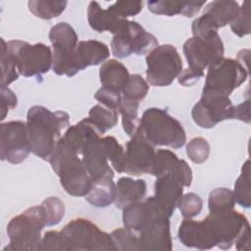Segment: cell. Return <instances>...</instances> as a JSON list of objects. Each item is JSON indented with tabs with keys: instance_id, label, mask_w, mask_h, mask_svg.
<instances>
[{
	"instance_id": "obj_20",
	"label": "cell",
	"mask_w": 251,
	"mask_h": 251,
	"mask_svg": "<svg viewBox=\"0 0 251 251\" xmlns=\"http://www.w3.org/2000/svg\"><path fill=\"white\" fill-rule=\"evenodd\" d=\"M100 138L90 142L81 154V160L92 181L114 177L113 169L100 143Z\"/></svg>"
},
{
	"instance_id": "obj_16",
	"label": "cell",
	"mask_w": 251,
	"mask_h": 251,
	"mask_svg": "<svg viewBox=\"0 0 251 251\" xmlns=\"http://www.w3.org/2000/svg\"><path fill=\"white\" fill-rule=\"evenodd\" d=\"M184 186H186L185 181L176 174L166 173L156 176L154 198L168 218L174 214L177 207Z\"/></svg>"
},
{
	"instance_id": "obj_12",
	"label": "cell",
	"mask_w": 251,
	"mask_h": 251,
	"mask_svg": "<svg viewBox=\"0 0 251 251\" xmlns=\"http://www.w3.org/2000/svg\"><path fill=\"white\" fill-rule=\"evenodd\" d=\"M247 75L248 69L237 60L223 57L208 67L203 89L229 96L235 88L246 80Z\"/></svg>"
},
{
	"instance_id": "obj_46",
	"label": "cell",
	"mask_w": 251,
	"mask_h": 251,
	"mask_svg": "<svg viewBox=\"0 0 251 251\" xmlns=\"http://www.w3.org/2000/svg\"><path fill=\"white\" fill-rule=\"evenodd\" d=\"M202 76H204V72L187 68L179 74L178 82L183 86H192Z\"/></svg>"
},
{
	"instance_id": "obj_44",
	"label": "cell",
	"mask_w": 251,
	"mask_h": 251,
	"mask_svg": "<svg viewBox=\"0 0 251 251\" xmlns=\"http://www.w3.org/2000/svg\"><path fill=\"white\" fill-rule=\"evenodd\" d=\"M94 98L101 104L112 108V109H116L118 110L120 103H121V99H122V94L121 93H117V92H113L110 91L106 88H99L96 93L94 94Z\"/></svg>"
},
{
	"instance_id": "obj_28",
	"label": "cell",
	"mask_w": 251,
	"mask_h": 251,
	"mask_svg": "<svg viewBox=\"0 0 251 251\" xmlns=\"http://www.w3.org/2000/svg\"><path fill=\"white\" fill-rule=\"evenodd\" d=\"M239 11V5L236 1H213L209 3L204 11L214 26L218 29L230 24Z\"/></svg>"
},
{
	"instance_id": "obj_7",
	"label": "cell",
	"mask_w": 251,
	"mask_h": 251,
	"mask_svg": "<svg viewBox=\"0 0 251 251\" xmlns=\"http://www.w3.org/2000/svg\"><path fill=\"white\" fill-rule=\"evenodd\" d=\"M146 79L153 86H168L182 71V61L172 44L158 45L146 56Z\"/></svg>"
},
{
	"instance_id": "obj_9",
	"label": "cell",
	"mask_w": 251,
	"mask_h": 251,
	"mask_svg": "<svg viewBox=\"0 0 251 251\" xmlns=\"http://www.w3.org/2000/svg\"><path fill=\"white\" fill-rule=\"evenodd\" d=\"M215 245L221 249H229L238 237L250 231L247 218L234 209L209 214L204 220Z\"/></svg>"
},
{
	"instance_id": "obj_32",
	"label": "cell",
	"mask_w": 251,
	"mask_h": 251,
	"mask_svg": "<svg viewBox=\"0 0 251 251\" xmlns=\"http://www.w3.org/2000/svg\"><path fill=\"white\" fill-rule=\"evenodd\" d=\"M67 1L31 0L27 2L29 11L37 18L51 20L59 17L66 9Z\"/></svg>"
},
{
	"instance_id": "obj_45",
	"label": "cell",
	"mask_w": 251,
	"mask_h": 251,
	"mask_svg": "<svg viewBox=\"0 0 251 251\" xmlns=\"http://www.w3.org/2000/svg\"><path fill=\"white\" fill-rule=\"evenodd\" d=\"M18 104L16 94L7 86H1V120H4L10 110Z\"/></svg>"
},
{
	"instance_id": "obj_1",
	"label": "cell",
	"mask_w": 251,
	"mask_h": 251,
	"mask_svg": "<svg viewBox=\"0 0 251 251\" xmlns=\"http://www.w3.org/2000/svg\"><path fill=\"white\" fill-rule=\"evenodd\" d=\"M25 123L31 152L49 161L62 130L70 126L69 114L64 111L52 112L44 106L34 105L28 109Z\"/></svg>"
},
{
	"instance_id": "obj_24",
	"label": "cell",
	"mask_w": 251,
	"mask_h": 251,
	"mask_svg": "<svg viewBox=\"0 0 251 251\" xmlns=\"http://www.w3.org/2000/svg\"><path fill=\"white\" fill-rule=\"evenodd\" d=\"M87 20L95 31H110L114 34L127 19L121 18L109 8L102 9L98 2L91 1L87 8Z\"/></svg>"
},
{
	"instance_id": "obj_25",
	"label": "cell",
	"mask_w": 251,
	"mask_h": 251,
	"mask_svg": "<svg viewBox=\"0 0 251 251\" xmlns=\"http://www.w3.org/2000/svg\"><path fill=\"white\" fill-rule=\"evenodd\" d=\"M129 76L130 75L127 69L116 59H110L104 62L99 70L101 87L121 94Z\"/></svg>"
},
{
	"instance_id": "obj_6",
	"label": "cell",
	"mask_w": 251,
	"mask_h": 251,
	"mask_svg": "<svg viewBox=\"0 0 251 251\" xmlns=\"http://www.w3.org/2000/svg\"><path fill=\"white\" fill-rule=\"evenodd\" d=\"M7 49L13 56L20 75L29 77L47 73L53 64V53L44 43L29 44L23 40H10Z\"/></svg>"
},
{
	"instance_id": "obj_18",
	"label": "cell",
	"mask_w": 251,
	"mask_h": 251,
	"mask_svg": "<svg viewBox=\"0 0 251 251\" xmlns=\"http://www.w3.org/2000/svg\"><path fill=\"white\" fill-rule=\"evenodd\" d=\"M169 219L157 218L138 232L139 250L171 251L173 249Z\"/></svg>"
},
{
	"instance_id": "obj_23",
	"label": "cell",
	"mask_w": 251,
	"mask_h": 251,
	"mask_svg": "<svg viewBox=\"0 0 251 251\" xmlns=\"http://www.w3.org/2000/svg\"><path fill=\"white\" fill-rule=\"evenodd\" d=\"M102 133L94 124L85 118L74 126H70L62 136L77 154H82L84 148L92 141L101 137Z\"/></svg>"
},
{
	"instance_id": "obj_42",
	"label": "cell",
	"mask_w": 251,
	"mask_h": 251,
	"mask_svg": "<svg viewBox=\"0 0 251 251\" xmlns=\"http://www.w3.org/2000/svg\"><path fill=\"white\" fill-rule=\"evenodd\" d=\"M230 28L234 34L243 37L250 33V8L249 2L244 1L235 18L231 21Z\"/></svg>"
},
{
	"instance_id": "obj_47",
	"label": "cell",
	"mask_w": 251,
	"mask_h": 251,
	"mask_svg": "<svg viewBox=\"0 0 251 251\" xmlns=\"http://www.w3.org/2000/svg\"><path fill=\"white\" fill-rule=\"evenodd\" d=\"M232 119H236L242 121L244 123H250V103L249 100L244 101L241 104L233 106V117Z\"/></svg>"
},
{
	"instance_id": "obj_40",
	"label": "cell",
	"mask_w": 251,
	"mask_h": 251,
	"mask_svg": "<svg viewBox=\"0 0 251 251\" xmlns=\"http://www.w3.org/2000/svg\"><path fill=\"white\" fill-rule=\"evenodd\" d=\"M177 208L183 218L191 219L200 214L203 208V201L196 193L188 192L186 194H182L177 203Z\"/></svg>"
},
{
	"instance_id": "obj_5",
	"label": "cell",
	"mask_w": 251,
	"mask_h": 251,
	"mask_svg": "<svg viewBox=\"0 0 251 251\" xmlns=\"http://www.w3.org/2000/svg\"><path fill=\"white\" fill-rule=\"evenodd\" d=\"M60 231L64 240V250H116L111 234L102 231L87 219H75Z\"/></svg>"
},
{
	"instance_id": "obj_38",
	"label": "cell",
	"mask_w": 251,
	"mask_h": 251,
	"mask_svg": "<svg viewBox=\"0 0 251 251\" xmlns=\"http://www.w3.org/2000/svg\"><path fill=\"white\" fill-rule=\"evenodd\" d=\"M112 239L114 241L116 250H139L138 236L130 229L126 227L117 228L111 232Z\"/></svg>"
},
{
	"instance_id": "obj_15",
	"label": "cell",
	"mask_w": 251,
	"mask_h": 251,
	"mask_svg": "<svg viewBox=\"0 0 251 251\" xmlns=\"http://www.w3.org/2000/svg\"><path fill=\"white\" fill-rule=\"evenodd\" d=\"M125 173L132 176L150 174L156 155L155 146L136 129L126 147Z\"/></svg>"
},
{
	"instance_id": "obj_19",
	"label": "cell",
	"mask_w": 251,
	"mask_h": 251,
	"mask_svg": "<svg viewBox=\"0 0 251 251\" xmlns=\"http://www.w3.org/2000/svg\"><path fill=\"white\" fill-rule=\"evenodd\" d=\"M110 55L108 46L98 40L89 39L78 41L71 60L72 76L89 66H96L104 62Z\"/></svg>"
},
{
	"instance_id": "obj_2",
	"label": "cell",
	"mask_w": 251,
	"mask_h": 251,
	"mask_svg": "<svg viewBox=\"0 0 251 251\" xmlns=\"http://www.w3.org/2000/svg\"><path fill=\"white\" fill-rule=\"evenodd\" d=\"M51 167L59 176L61 185L72 196H86L92 180L77 152L61 137L49 159Z\"/></svg>"
},
{
	"instance_id": "obj_34",
	"label": "cell",
	"mask_w": 251,
	"mask_h": 251,
	"mask_svg": "<svg viewBox=\"0 0 251 251\" xmlns=\"http://www.w3.org/2000/svg\"><path fill=\"white\" fill-rule=\"evenodd\" d=\"M233 196L235 203L243 208L251 206V191H250V160H246L242 166L241 174L234 183Z\"/></svg>"
},
{
	"instance_id": "obj_26",
	"label": "cell",
	"mask_w": 251,
	"mask_h": 251,
	"mask_svg": "<svg viewBox=\"0 0 251 251\" xmlns=\"http://www.w3.org/2000/svg\"><path fill=\"white\" fill-rule=\"evenodd\" d=\"M206 1H173V0H154L147 3L148 10L157 15L175 16L182 15L191 18L198 14Z\"/></svg>"
},
{
	"instance_id": "obj_10",
	"label": "cell",
	"mask_w": 251,
	"mask_h": 251,
	"mask_svg": "<svg viewBox=\"0 0 251 251\" xmlns=\"http://www.w3.org/2000/svg\"><path fill=\"white\" fill-rule=\"evenodd\" d=\"M233 106L229 96L217 91L202 89V96L193 106L191 117L200 127L212 128L218 123L232 119Z\"/></svg>"
},
{
	"instance_id": "obj_43",
	"label": "cell",
	"mask_w": 251,
	"mask_h": 251,
	"mask_svg": "<svg viewBox=\"0 0 251 251\" xmlns=\"http://www.w3.org/2000/svg\"><path fill=\"white\" fill-rule=\"evenodd\" d=\"M142 1H117L108 8L121 18L135 16L142 10Z\"/></svg>"
},
{
	"instance_id": "obj_22",
	"label": "cell",
	"mask_w": 251,
	"mask_h": 251,
	"mask_svg": "<svg viewBox=\"0 0 251 251\" xmlns=\"http://www.w3.org/2000/svg\"><path fill=\"white\" fill-rule=\"evenodd\" d=\"M166 173H174L183 178L186 186L192 182V170L187 163L178 159L177 156L168 149H159L156 151L151 175L158 176Z\"/></svg>"
},
{
	"instance_id": "obj_4",
	"label": "cell",
	"mask_w": 251,
	"mask_h": 251,
	"mask_svg": "<svg viewBox=\"0 0 251 251\" xmlns=\"http://www.w3.org/2000/svg\"><path fill=\"white\" fill-rule=\"evenodd\" d=\"M45 226L47 220L41 205L30 207L15 216L7 226L10 242L4 251L41 250V230Z\"/></svg>"
},
{
	"instance_id": "obj_17",
	"label": "cell",
	"mask_w": 251,
	"mask_h": 251,
	"mask_svg": "<svg viewBox=\"0 0 251 251\" xmlns=\"http://www.w3.org/2000/svg\"><path fill=\"white\" fill-rule=\"evenodd\" d=\"M160 217H167L154 196L146 198L144 201H137L123 209V223L125 227L139 232L151 222ZM168 218V217H167Z\"/></svg>"
},
{
	"instance_id": "obj_11",
	"label": "cell",
	"mask_w": 251,
	"mask_h": 251,
	"mask_svg": "<svg viewBox=\"0 0 251 251\" xmlns=\"http://www.w3.org/2000/svg\"><path fill=\"white\" fill-rule=\"evenodd\" d=\"M183 54L188 68L204 72L214 62L224 57V43L218 31L193 35L183 44Z\"/></svg>"
},
{
	"instance_id": "obj_33",
	"label": "cell",
	"mask_w": 251,
	"mask_h": 251,
	"mask_svg": "<svg viewBox=\"0 0 251 251\" xmlns=\"http://www.w3.org/2000/svg\"><path fill=\"white\" fill-rule=\"evenodd\" d=\"M100 143L113 169L117 171L119 174L125 173L126 154L123 146L118 142V140L114 136L110 135L101 137Z\"/></svg>"
},
{
	"instance_id": "obj_29",
	"label": "cell",
	"mask_w": 251,
	"mask_h": 251,
	"mask_svg": "<svg viewBox=\"0 0 251 251\" xmlns=\"http://www.w3.org/2000/svg\"><path fill=\"white\" fill-rule=\"evenodd\" d=\"M116 184L113 178H102L92 181L91 188L85 199L92 206L102 208L109 206L115 200Z\"/></svg>"
},
{
	"instance_id": "obj_39",
	"label": "cell",
	"mask_w": 251,
	"mask_h": 251,
	"mask_svg": "<svg viewBox=\"0 0 251 251\" xmlns=\"http://www.w3.org/2000/svg\"><path fill=\"white\" fill-rule=\"evenodd\" d=\"M40 205L44 210L47 226H55L61 222L65 215V205L60 198L55 196L48 197Z\"/></svg>"
},
{
	"instance_id": "obj_3",
	"label": "cell",
	"mask_w": 251,
	"mask_h": 251,
	"mask_svg": "<svg viewBox=\"0 0 251 251\" xmlns=\"http://www.w3.org/2000/svg\"><path fill=\"white\" fill-rule=\"evenodd\" d=\"M137 129L154 146L180 148L186 141L181 124L166 110L149 108L142 114Z\"/></svg>"
},
{
	"instance_id": "obj_30",
	"label": "cell",
	"mask_w": 251,
	"mask_h": 251,
	"mask_svg": "<svg viewBox=\"0 0 251 251\" xmlns=\"http://www.w3.org/2000/svg\"><path fill=\"white\" fill-rule=\"evenodd\" d=\"M119 111L109 108L101 103L93 106L88 112V119L99 129L102 135L113 128L118 123Z\"/></svg>"
},
{
	"instance_id": "obj_27",
	"label": "cell",
	"mask_w": 251,
	"mask_h": 251,
	"mask_svg": "<svg viewBox=\"0 0 251 251\" xmlns=\"http://www.w3.org/2000/svg\"><path fill=\"white\" fill-rule=\"evenodd\" d=\"M146 193V182L143 179L121 177L116 183L115 205L124 209L129 204L140 201Z\"/></svg>"
},
{
	"instance_id": "obj_41",
	"label": "cell",
	"mask_w": 251,
	"mask_h": 251,
	"mask_svg": "<svg viewBox=\"0 0 251 251\" xmlns=\"http://www.w3.org/2000/svg\"><path fill=\"white\" fill-rule=\"evenodd\" d=\"M186 154L193 163H204L210 155L209 142L203 137L192 138L186 145Z\"/></svg>"
},
{
	"instance_id": "obj_14",
	"label": "cell",
	"mask_w": 251,
	"mask_h": 251,
	"mask_svg": "<svg viewBox=\"0 0 251 251\" xmlns=\"http://www.w3.org/2000/svg\"><path fill=\"white\" fill-rule=\"evenodd\" d=\"M1 160L20 164L28 156L30 150L26 123L11 121L0 126Z\"/></svg>"
},
{
	"instance_id": "obj_8",
	"label": "cell",
	"mask_w": 251,
	"mask_h": 251,
	"mask_svg": "<svg viewBox=\"0 0 251 251\" xmlns=\"http://www.w3.org/2000/svg\"><path fill=\"white\" fill-rule=\"evenodd\" d=\"M158 46L157 38L137 22L126 20L114 33L111 41L112 54L118 58H126L132 53L143 55L150 53Z\"/></svg>"
},
{
	"instance_id": "obj_13",
	"label": "cell",
	"mask_w": 251,
	"mask_h": 251,
	"mask_svg": "<svg viewBox=\"0 0 251 251\" xmlns=\"http://www.w3.org/2000/svg\"><path fill=\"white\" fill-rule=\"evenodd\" d=\"M49 39L53 46V72L71 77V59L78 43L75 30L68 23L61 22L51 27Z\"/></svg>"
},
{
	"instance_id": "obj_21",
	"label": "cell",
	"mask_w": 251,
	"mask_h": 251,
	"mask_svg": "<svg viewBox=\"0 0 251 251\" xmlns=\"http://www.w3.org/2000/svg\"><path fill=\"white\" fill-rule=\"evenodd\" d=\"M177 236L179 241L186 247L206 250L216 246L204 221L183 220L179 226Z\"/></svg>"
},
{
	"instance_id": "obj_31",
	"label": "cell",
	"mask_w": 251,
	"mask_h": 251,
	"mask_svg": "<svg viewBox=\"0 0 251 251\" xmlns=\"http://www.w3.org/2000/svg\"><path fill=\"white\" fill-rule=\"evenodd\" d=\"M138 101L131 100L122 96L120 106L118 108L119 113L122 115V125L125 132L128 136H132L139 126L138 120Z\"/></svg>"
},
{
	"instance_id": "obj_36",
	"label": "cell",
	"mask_w": 251,
	"mask_h": 251,
	"mask_svg": "<svg viewBox=\"0 0 251 251\" xmlns=\"http://www.w3.org/2000/svg\"><path fill=\"white\" fill-rule=\"evenodd\" d=\"M1 86H8L18 79L20 73L13 56L7 49V42L3 38H1Z\"/></svg>"
},
{
	"instance_id": "obj_35",
	"label": "cell",
	"mask_w": 251,
	"mask_h": 251,
	"mask_svg": "<svg viewBox=\"0 0 251 251\" xmlns=\"http://www.w3.org/2000/svg\"><path fill=\"white\" fill-rule=\"evenodd\" d=\"M235 204L233 192L226 187L212 190L208 198V207L211 214L232 210Z\"/></svg>"
},
{
	"instance_id": "obj_37",
	"label": "cell",
	"mask_w": 251,
	"mask_h": 251,
	"mask_svg": "<svg viewBox=\"0 0 251 251\" xmlns=\"http://www.w3.org/2000/svg\"><path fill=\"white\" fill-rule=\"evenodd\" d=\"M149 91V84L147 81L139 75H130L129 79L122 92V96L135 100L142 101Z\"/></svg>"
}]
</instances>
